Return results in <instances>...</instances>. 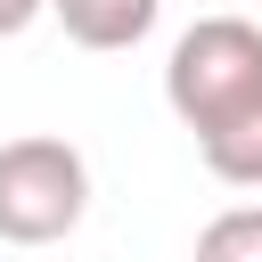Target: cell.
Returning <instances> with one entry per match:
<instances>
[{
  "label": "cell",
  "instance_id": "3",
  "mask_svg": "<svg viewBox=\"0 0 262 262\" xmlns=\"http://www.w3.org/2000/svg\"><path fill=\"white\" fill-rule=\"evenodd\" d=\"M49 16L66 25V41L74 49H139L147 33H156V16H164V0H49Z\"/></svg>",
  "mask_w": 262,
  "mask_h": 262
},
{
  "label": "cell",
  "instance_id": "1",
  "mask_svg": "<svg viewBox=\"0 0 262 262\" xmlns=\"http://www.w3.org/2000/svg\"><path fill=\"white\" fill-rule=\"evenodd\" d=\"M164 106L188 123V139L262 106V25L254 16H196L164 57Z\"/></svg>",
  "mask_w": 262,
  "mask_h": 262
},
{
  "label": "cell",
  "instance_id": "4",
  "mask_svg": "<svg viewBox=\"0 0 262 262\" xmlns=\"http://www.w3.org/2000/svg\"><path fill=\"white\" fill-rule=\"evenodd\" d=\"M196 156H205L213 180H229V188H262V106H246V115L221 123V131H205Z\"/></svg>",
  "mask_w": 262,
  "mask_h": 262
},
{
  "label": "cell",
  "instance_id": "2",
  "mask_svg": "<svg viewBox=\"0 0 262 262\" xmlns=\"http://www.w3.org/2000/svg\"><path fill=\"white\" fill-rule=\"evenodd\" d=\"M90 213V164L57 131L0 139V246H57Z\"/></svg>",
  "mask_w": 262,
  "mask_h": 262
},
{
  "label": "cell",
  "instance_id": "6",
  "mask_svg": "<svg viewBox=\"0 0 262 262\" xmlns=\"http://www.w3.org/2000/svg\"><path fill=\"white\" fill-rule=\"evenodd\" d=\"M33 16H49V0H0V41H16Z\"/></svg>",
  "mask_w": 262,
  "mask_h": 262
},
{
  "label": "cell",
  "instance_id": "5",
  "mask_svg": "<svg viewBox=\"0 0 262 262\" xmlns=\"http://www.w3.org/2000/svg\"><path fill=\"white\" fill-rule=\"evenodd\" d=\"M196 262H262V205H229L196 229Z\"/></svg>",
  "mask_w": 262,
  "mask_h": 262
}]
</instances>
